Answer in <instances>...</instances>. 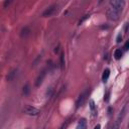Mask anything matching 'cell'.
<instances>
[{
    "label": "cell",
    "instance_id": "6da1fadb",
    "mask_svg": "<svg viewBox=\"0 0 129 129\" xmlns=\"http://www.w3.org/2000/svg\"><path fill=\"white\" fill-rule=\"evenodd\" d=\"M124 5H125V1H123V0H113V1H110V7L116 9L119 12H122Z\"/></svg>",
    "mask_w": 129,
    "mask_h": 129
},
{
    "label": "cell",
    "instance_id": "5b68a950",
    "mask_svg": "<svg viewBox=\"0 0 129 129\" xmlns=\"http://www.w3.org/2000/svg\"><path fill=\"white\" fill-rule=\"evenodd\" d=\"M86 96H87V92H84L83 94L80 95V97L78 98V100H77V102H76V107L77 108H80V107L83 106L84 102L86 100Z\"/></svg>",
    "mask_w": 129,
    "mask_h": 129
},
{
    "label": "cell",
    "instance_id": "8fae6325",
    "mask_svg": "<svg viewBox=\"0 0 129 129\" xmlns=\"http://www.w3.org/2000/svg\"><path fill=\"white\" fill-rule=\"evenodd\" d=\"M28 92H29V86H28V84H26V85H25V87L23 88V93L25 95H27Z\"/></svg>",
    "mask_w": 129,
    "mask_h": 129
},
{
    "label": "cell",
    "instance_id": "5bb4252c",
    "mask_svg": "<svg viewBox=\"0 0 129 129\" xmlns=\"http://www.w3.org/2000/svg\"><path fill=\"white\" fill-rule=\"evenodd\" d=\"M121 39H122V35H121V33H120V34H118V36H117V40H116V41L119 43V42L121 41Z\"/></svg>",
    "mask_w": 129,
    "mask_h": 129
},
{
    "label": "cell",
    "instance_id": "52a82bcc",
    "mask_svg": "<svg viewBox=\"0 0 129 129\" xmlns=\"http://www.w3.org/2000/svg\"><path fill=\"white\" fill-rule=\"evenodd\" d=\"M87 128V123H86V120L85 119H82L80 120V122L77 125V129H86Z\"/></svg>",
    "mask_w": 129,
    "mask_h": 129
},
{
    "label": "cell",
    "instance_id": "9c48e42d",
    "mask_svg": "<svg viewBox=\"0 0 129 129\" xmlns=\"http://www.w3.org/2000/svg\"><path fill=\"white\" fill-rule=\"evenodd\" d=\"M44 76H45V73H44V72L41 73V76H40V75L38 76V78H37V80H36V83H35L36 86H39V85L42 83V80H43V78H44Z\"/></svg>",
    "mask_w": 129,
    "mask_h": 129
},
{
    "label": "cell",
    "instance_id": "7c38bea8",
    "mask_svg": "<svg viewBox=\"0 0 129 129\" xmlns=\"http://www.w3.org/2000/svg\"><path fill=\"white\" fill-rule=\"evenodd\" d=\"M61 66H62V69H64V66H65V63H64V55H61Z\"/></svg>",
    "mask_w": 129,
    "mask_h": 129
},
{
    "label": "cell",
    "instance_id": "ba28073f",
    "mask_svg": "<svg viewBox=\"0 0 129 129\" xmlns=\"http://www.w3.org/2000/svg\"><path fill=\"white\" fill-rule=\"evenodd\" d=\"M122 56H123V51H122L120 48H117V49L114 51V58H115L116 60H120V59L122 58Z\"/></svg>",
    "mask_w": 129,
    "mask_h": 129
},
{
    "label": "cell",
    "instance_id": "8992f818",
    "mask_svg": "<svg viewBox=\"0 0 129 129\" xmlns=\"http://www.w3.org/2000/svg\"><path fill=\"white\" fill-rule=\"evenodd\" d=\"M109 76H110V70L109 69H106L104 71V73H103V76H102V81L103 82H107L108 78H109Z\"/></svg>",
    "mask_w": 129,
    "mask_h": 129
},
{
    "label": "cell",
    "instance_id": "277c9868",
    "mask_svg": "<svg viewBox=\"0 0 129 129\" xmlns=\"http://www.w3.org/2000/svg\"><path fill=\"white\" fill-rule=\"evenodd\" d=\"M56 9H57V6H56V5H51V6L47 7V8L42 12V16H43V17H46V16L53 15V14L55 13Z\"/></svg>",
    "mask_w": 129,
    "mask_h": 129
},
{
    "label": "cell",
    "instance_id": "7a4b0ae2",
    "mask_svg": "<svg viewBox=\"0 0 129 129\" xmlns=\"http://www.w3.org/2000/svg\"><path fill=\"white\" fill-rule=\"evenodd\" d=\"M23 112L26 115H29V116H37V115L40 114V111L37 108H35L33 106H29V105L25 106L23 108Z\"/></svg>",
    "mask_w": 129,
    "mask_h": 129
},
{
    "label": "cell",
    "instance_id": "30bf717a",
    "mask_svg": "<svg viewBox=\"0 0 129 129\" xmlns=\"http://www.w3.org/2000/svg\"><path fill=\"white\" fill-rule=\"evenodd\" d=\"M90 108H91V111L93 113V115L96 114V110H95V103L93 100H90Z\"/></svg>",
    "mask_w": 129,
    "mask_h": 129
},
{
    "label": "cell",
    "instance_id": "4fadbf2b",
    "mask_svg": "<svg viewBox=\"0 0 129 129\" xmlns=\"http://www.w3.org/2000/svg\"><path fill=\"white\" fill-rule=\"evenodd\" d=\"M128 48H129V41H126L125 44H124V49L125 50H128Z\"/></svg>",
    "mask_w": 129,
    "mask_h": 129
},
{
    "label": "cell",
    "instance_id": "9a60e30c",
    "mask_svg": "<svg viewBox=\"0 0 129 129\" xmlns=\"http://www.w3.org/2000/svg\"><path fill=\"white\" fill-rule=\"evenodd\" d=\"M94 129H101V126L98 124V125H96V126L94 127Z\"/></svg>",
    "mask_w": 129,
    "mask_h": 129
},
{
    "label": "cell",
    "instance_id": "3957f363",
    "mask_svg": "<svg viewBox=\"0 0 129 129\" xmlns=\"http://www.w3.org/2000/svg\"><path fill=\"white\" fill-rule=\"evenodd\" d=\"M106 13H107V16H108L109 19H111V20H117V19L119 18V15H120L121 12L117 11V10L114 9V8L109 7V8L107 9Z\"/></svg>",
    "mask_w": 129,
    "mask_h": 129
}]
</instances>
